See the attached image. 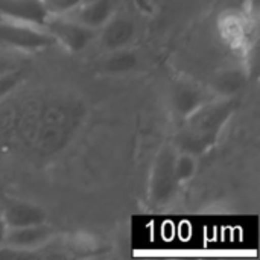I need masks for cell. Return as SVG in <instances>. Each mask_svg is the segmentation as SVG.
<instances>
[{"label":"cell","instance_id":"cell-12","mask_svg":"<svg viewBox=\"0 0 260 260\" xmlns=\"http://www.w3.org/2000/svg\"><path fill=\"white\" fill-rule=\"evenodd\" d=\"M174 171H175V178H177V181L180 184L189 181L197 172V160H195V157L190 155V154L181 152L180 155L175 157Z\"/></svg>","mask_w":260,"mask_h":260},{"label":"cell","instance_id":"cell-13","mask_svg":"<svg viewBox=\"0 0 260 260\" xmlns=\"http://www.w3.org/2000/svg\"><path fill=\"white\" fill-rule=\"evenodd\" d=\"M122 50V49H120ZM137 64V56L133 52L114 50V55L107 61V70L111 73H123L134 69Z\"/></svg>","mask_w":260,"mask_h":260},{"label":"cell","instance_id":"cell-17","mask_svg":"<svg viewBox=\"0 0 260 260\" xmlns=\"http://www.w3.org/2000/svg\"><path fill=\"white\" fill-rule=\"evenodd\" d=\"M6 232H8V225L2 216V212H0V247L5 244V238H6Z\"/></svg>","mask_w":260,"mask_h":260},{"label":"cell","instance_id":"cell-8","mask_svg":"<svg viewBox=\"0 0 260 260\" xmlns=\"http://www.w3.org/2000/svg\"><path fill=\"white\" fill-rule=\"evenodd\" d=\"M2 216L8 225V229L38 225L46 222V212L32 203L26 201H9L3 207Z\"/></svg>","mask_w":260,"mask_h":260},{"label":"cell","instance_id":"cell-3","mask_svg":"<svg viewBox=\"0 0 260 260\" xmlns=\"http://www.w3.org/2000/svg\"><path fill=\"white\" fill-rule=\"evenodd\" d=\"M43 29L70 52L85 49L96 37V29H91L67 15H50Z\"/></svg>","mask_w":260,"mask_h":260},{"label":"cell","instance_id":"cell-2","mask_svg":"<svg viewBox=\"0 0 260 260\" xmlns=\"http://www.w3.org/2000/svg\"><path fill=\"white\" fill-rule=\"evenodd\" d=\"M175 157L177 154L171 146H163L155 157L149 180V197L155 206L168 204L177 193L180 183L174 171Z\"/></svg>","mask_w":260,"mask_h":260},{"label":"cell","instance_id":"cell-15","mask_svg":"<svg viewBox=\"0 0 260 260\" xmlns=\"http://www.w3.org/2000/svg\"><path fill=\"white\" fill-rule=\"evenodd\" d=\"M23 79V72L18 69L5 72L0 75V99L8 96Z\"/></svg>","mask_w":260,"mask_h":260},{"label":"cell","instance_id":"cell-14","mask_svg":"<svg viewBox=\"0 0 260 260\" xmlns=\"http://www.w3.org/2000/svg\"><path fill=\"white\" fill-rule=\"evenodd\" d=\"M44 9L50 15H67L84 3V0H41Z\"/></svg>","mask_w":260,"mask_h":260},{"label":"cell","instance_id":"cell-1","mask_svg":"<svg viewBox=\"0 0 260 260\" xmlns=\"http://www.w3.org/2000/svg\"><path fill=\"white\" fill-rule=\"evenodd\" d=\"M238 108L233 96L212 99L183 119L175 143L181 152L193 157L210 151L219 139L221 131Z\"/></svg>","mask_w":260,"mask_h":260},{"label":"cell","instance_id":"cell-5","mask_svg":"<svg viewBox=\"0 0 260 260\" xmlns=\"http://www.w3.org/2000/svg\"><path fill=\"white\" fill-rule=\"evenodd\" d=\"M215 99L213 94L192 79H178L171 91L174 113L184 119L206 102Z\"/></svg>","mask_w":260,"mask_h":260},{"label":"cell","instance_id":"cell-6","mask_svg":"<svg viewBox=\"0 0 260 260\" xmlns=\"http://www.w3.org/2000/svg\"><path fill=\"white\" fill-rule=\"evenodd\" d=\"M0 15L8 20L21 21L38 27H44L49 18L41 0H0Z\"/></svg>","mask_w":260,"mask_h":260},{"label":"cell","instance_id":"cell-16","mask_svg":"<svg viewBox=\"0 0 260 260\" xmlns=\"http://www.w3.org/2000/svg\"><path fill=\"white\" fill-rule=\"evenodd\" d=\"M17 69V64L11 59H5V58H0V75L5 73V72H9V70H14Z\"/></svg>","mask_w":260,"mask_h":260},{"label":"cell","instance_id":"cell-11","mask_svg":"<svg viewBox=\"0 0 260 260\" xmlns=\"http://www.w3.org/2000/svg\"><path fill=\"white\" fill-rule=\"evenodd\" d=\"M245 82V78L241 72L229 70L219 75L215 81V91L221 96H233L236 91L242 88Z\"/></svg>","mask_w":260,"mask_h":260},{"label":"cell","instance_id":"cell-4","mask_svg":"<svg viewBox=\"0 0 260 260\" xmlns=\"http://www.w3.org/2000/svg\"><path fill=\"white\" fill-rule=\"evenodd\" d=\"M53 43L55 40L43 27L8 18L0 20V44L23 50H38Z\"/></svg>","mask_w":260,"mask_h":260},{"label":"cell","instance_id":"cell-10","mask_svg":"<svg viewBox=\"0 0 260 260\" xmlns=\"http://www.w3.org/2000/svg\"><path fill=\"white\" fill-rule=\"evenodd\" d=\"M102 43L110 50H120L131 43L136 34L134 23L126 17H111L102 27Z\"/></svg>","mask_w":260,"mask_h":260},{"label":"cell","instance_id":"cell-7","mask_svg":"<svg viewBox=\"0 0 260 260\" xmlns=\"http://www.w3.org/2000/svg\"><path fill=\"white\" fill-rule=\"evenodd\" d=\"M52 236H53V232L50 227L46 225V222L38 224V225L8 229L5 245L14 250H35L44 245Z\"/></svg>","mask_w":260,"mask_h":260},{"label":"cell","instance_id":"cell-9","mask_svg":"<svg viewBox=\"0 0 260 260\" xmlns=\"http://www.w3.org/2000/svg\"><path fill=\"white\" fill-rule=\"evenodd\" d=\"M113 15H114L113 0H93L87 5L78 6L75 11L67 14V17L96 30L101 29Z\"/></svg>","mask_w":260,"mask_h":260}]
</instances>
